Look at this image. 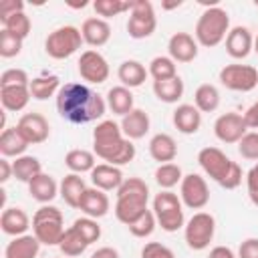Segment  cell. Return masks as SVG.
I'll use <instances>...</instances> for the list:
<instances>
[{
	"label": "cell",
	"mask_w": 258,
	"mask_h": 258,
	"mask_svg": "<svg viewBox=\"0 0 258 258\" xmlns=\"http://www.w3.org/2000/svg\"><path fill=\"white\" fill-rule=\"evenodd\" d=\"M248 198H250V202L258 208V191H256V194H248Z\"/></svg>",
	"instance_id": "680465c9"
},
{
	"label": "cell",
	"mask_w": 258,
	"mask_h": 258,
	"mask_svg": "<svg viewBox=\"0 0 258 258\" xmlns=\"http://www.w3.org/2000/svg\"><path fill=\"white\" fill-rule=\"evenodd\" d=\"M40 252V242L34 234H22L12 238L4 248V258H36Z\"/></svg>",
	"instance_id": "d4e9b609"
},
{
	"label": "cell",
	"mask_w": 258,
	"mask_h": 258,
	"mask_svg": "<svg viewBox=\"0 0 258 258\" xmlns=\"http://www.w3.org/2000/svg\"><path fill=\"white\" fill-rule=\"evenodd\" d=\"M83 34L81 28L73 26V24H64L54 28L52 32H48L46 40H44V52L54 58V60H64L69 56H73L81 44H83Z\"/></svg>",
	"instance_id": "52a82bcc"
},
{
	"label": "cell",
	"mask_w": 258,
	"mask_h": 258,
	"mask_svg": "<svg viewBox=\"0 0 258 258\" xmlns=\"http://www.w3.org/2000/svg\"><path fill=\"white\" fill-rule=\"evenodd\" d=\"M107 107L115 113L125 117L127 113H131L135 109V101H133V93L131 89L119 85V87H111L107 91Z\"/></svg>",
	"instance_id": "4dcf8cb0"
},
{
	"label": "cell",
	"mask_w": 258,
	"mask_h": 258,
	"mask_svg": "<svg viewBox=\"0 0 258 258\" xmlns=\"http://www.w3.org/2000/svg\"><path fill=\"white\" fill-rule=\"evenodd\" d=\"M155 226H157L155 214H153V210H147V212H145V214H141L133 224H129V226H127V230H129L135 238H149V236L153 234Z\"/></svg>",
	"instance_id": "b9f144b4"
},
{
	"label": "cell",
	"mask_w": 258,
	"mask_h": 258,
	"mask_svg": "<svg viewBox=\"0 0 258 258\" xmlns=\"http://www.w3.org/2000/svg\"><path fill=\"white\" fill-rule=\"evenodd\" d=\"M183 179V173H181V167L177 163H161L157 165L155 169V181L161 189H173L175 185H179Z\"/></svg>",
	"instance_id": "74e56055"
},
{
	"label": "cell",
	"mask_w": 258,
	"mask_h": 258,
	"mask_svg": "<svg viewBox=\"0 0 258 258\" xmlns=\"http://www.w3.org/2000/svg\"><path fill=\"white\" fill-rule=\"evenodd\" d=\"M141 258H175V254L161 242H147L141 248Z\"/></svg>",
	"instance_id": "c3c4849f"
},
{
	"label": "cell",
	"mask_w": 258,
	"mask_h": 258,
	"mask_svg": "<svg viewBox=\"0 0 258 258\" xmlns=\"http://www.w3.org/2000/svg\"><path fill=\"white\" fill-rule=\"evenodd\" d=\"M89 248V244L83 240V236L71 226L64 230L60 242H58V250L67 256V258H75V256H81L85 250Z\"/></svg>",
	"instance_id": "8d00e7d4"
},
{
	"label": "cell",
	"mask_w": 258,
	"mask_h": 258,
	"mask_svg": "<svg viewBox=\"0 0 258 258\" xmlns=\"http://www.w3.org/2000/svg\"><path fill=\"white\" fill-rule=\"evenodd\" d=\"M248 125L244 121V115L236 113V111H228L222 113L216 121H214V135L218 137V141L226 143V145H238V141L248 133Z\"/></svg>",
	"instance_id": "4fadbf2b"
},
{
	"label": "cell",
	"mask_w": 258,
	"mask_h": 258,
	"mask_svg": "<svg viewBox=\"0 0 258 258\" xmlns=\"http://www.w3.org/2000/svg\"><path fill=\"white\" fill-rule=\"evenodd\" d=\"M147 71H149V75H151L153 81H165V79L177 77L175 60L169 58V56H153Z\"/></svg>",
	"instance_id": "ab89813d"
},
{
	"label": "cell",
	"mask_w": 258,
	"mask_h": 258,
	"mask_svg": "<svg viewBox=\"0 0 258 258\" xmlns=\"http://www.w3.org/2000/svg\"><path fill=\"white\" fill-rule=\"evenodd\" d=\"M171 121H173V127L183 133V135H194L200 131L202 127V113L198 111L196 105H189V103H181L173 109V115H171Z\"/></svg>",
	"instance_id": "ffe728a7"
},
{
	"label": "cell",
	"mask_w": 258,
	"mask_h": 258,
	"mask_svg": "<svg viewBox=\"0 0 258 258\" xmlns=\"http://www.w3.org/2000/svg\"><path fill=\"white\" fill-rule=\"evenodd\" d=\"M238 153L248 161H258V131H248L238 141Z\"/></svg>",
	"instance_id": "f6af8a7d"
},
{
	"label": "cell",
	"mask_w": 258,
	"mask_h": 258,
	"mask_svg": "<svg viewBox=\"0 0 258 258\" xmlns=\"http://www.w3.org/2000/svg\"><path fill=\"white\" fill-rule=\"evenodd\" d=\"M10 177H14L12 163L8 161V157H2V159H0V183H6Z\"/></svg>",
	"instance_id": "11a10c76"
},
{
	"label": "cell",
	"mask_w": 258,
	"mask_h": 258,
	"mask_svg": "<svg viewBox=\"0 0 258 258\" xmlns=\"http://www.w3.org/2000/svg\"><path fill=\"white\" fill-rule=\"evenodd\" d=\"M56 111L64 121L85 125L105 115L107 101L83 83H64L56 93Z\"/></svg>",
	"instance_id": "6da1fadb"
},
{
	"label": "cell",
	"mask_w": 258,
	"mask_h": 258,
	"mask_svg": "<svg viewBox=\"0 0 258 258\" xmlns=\"http://www.w3.org/2000/svg\"><path fill=\"white\" fill-rule=\"evenodd\" d=\"M28 87L30 85V77L24 69H6L0 75V87Z\"/></svg>",
	"instance_id": "bcb514c9"
},
{
	"label": "cell",
	"mask_w": 258,
	"mask_h": 258,
	"mask_svg": "<svg viewBox=\"0 0 258 258\" xmlns=\"http://www.w3.org/2000/svg\"><path fill=\"white\" fill-rule=\"evenodd\" d=\"M208 258H238V254L228 246H214L210 250Z\"/></svg>",
	"instance_id": "db71d44e"
},
{
	"label": "cell",
	"mask_w": 258,
	"mask_h": 258,
	"mask_svg": "<svg viewBox=\"0 0 258 258\" xmlns=\"http://www.w3.org/2000/svg\"><path fill=\"white\" fill-rule=\"evenodd\" d=\"M147 202H149V196H119L115 202V218L121 224L129 226L149 210Z\"/></svg>",
	"instance_id": "2e32d148"
},
{
	"label": "cell",
	"mask_w": 258,
	"mask_h": 258,
	"mask_svg": "<svg viewBox=\"0 0 258 258\" xmlns=\"http://www.w3.org/2000/svg\"><path fill=\"white\" fill-rule=\"evenodd\" d=\"M151 210L155 214L157 226H161V230H165V232H177L179 228L185 226L183 204H181L179 196L173 194L171 189H161L159 194H155Z\"/></svg>",
	"instance_id": "8992f818"
},
{
	"label": "cell",
	"mask_w": 258,
	"mask_h": 258,
	"mask_svg": "<svg viewBox=\"0 0 258 258\" xmlns=\"http://www.w3.org/2000/svg\"><path fill=\"white\" fill-rule=\"evenodd\" d=\"M28 194H30L32 200H36L44 206V204H50L58 196V183L54 181L52 175L42 171L28 183Z\"/></svg>",
	"instance_id": "4316f807"
},
{
	"label": "cell",
	"mask_w": 258,
	"mask_h": 258,
	"mask_svg": "<svg viewBox=\"0 0 258 258\" xmlns=\"http://www.w3.org/2000/svg\"><path fill=\"white\" fill-rule=\"evenodd\" d=\"M28 147V141L22 137V133L18 131V127H6L0 133V153L2 157H20L24 155Z\"/></svg>",
	"instance_id": "f546056e"
},
{
	"label": "cell",
	"mask_w": 258,
	"mask_h": 258,
	"mask_svg": "<svg viewBox=\"0 0 258 258\" xmlns=\"http://www.w3.org/2000/svg\"><path fill=\"white\" fill-rule=\"evenodd\" d=\"M254 6H256V8H258V0H254Z\"/></svg>",
	"instance_id": "94428289"
},
{
	"label": "cell",
	"mask_w": 258,
	"mask_h": 258,
	"mask_svg": "<svg viewBox=\"0 0 258 258\" xmlns=\"http://www.w3.org/2000/svg\"><path fill=\"white\" fill-rule=\"evenodd\" d=\"M32 234L44 246H58L64 234V216L54 206H40L32 216Z\"/></svg>",
	"instance_id": "5b68a950"
},
{
	"label": "cell",
	"mask_w": 258,
	"mask_h": 258,
	"mask_svg": "<svg viewBox=\"0 0 258 258\" xmlns=\"http://www.w3.org/2000/svg\"><path fill=\"white\" fill-rule=\"evenodd\" d=\"M244 121H246L248 129L258 131V101L252 103V105L246 109V113H244Z\"/></svg>",
	"instance_id": "816d5d0a"
},
{
	"label": "cell",
	"mask_w": 258,
	"mask_h": 258,
	"mask_svg": "<svg viewBox=\"0 0 258 258\" xmlns=\"http://www.w3.org/2000/svg\"><path fill=\"white\" fill-rule=\"evenodd\" d=\"M77 64H79L77 69H79L81 79L87 81V83H91V85H103V83L109 79V73H111L109 62H107V58H105L99 50H95V48H89V50L81 52Z\"/></svg>",
	"instance_id": "7c38bea8"
},
{
	"label": "cell",
	"mask_w": 258,
	"mask_h": 258,
	"mask_svg": "<svg viewBox=\"0 0 258 258\" xmlns=\"http://www.w3.org/2000/svg\"><path fill=\"white\" fill-rule=\"evenodd\" d=\"M177 6H181V0L171 2V4H163V8H165V10H171V8H177Z\"/></svg>",
	"instance_id": "6f0895ef"
},
{
	"label": "cell",
	"mask_w": 258,
	"mask_h": 258,
	"mask_svg": "<svg viewBox=\"0 0 258 258\" xmlns=\"http://www.w3.org/2000/svg\"><path fill=\"white\" fill-rule=\"evenodd\" d=\"M30 99H32V95H30L28 87H20V85H16V87H0V101H2L4 111L18 113V111L26 109Z\"/></svg>",
	"instance_id": "f1b7e54d"
},
{
	"label": "cell",
	"mask_w": 258,
	"mask_h": 258,
	"mask_svg": "<svg viewBox=\"0 0 258 258\" xmlns=\"http://www.w3.org/2000/svg\"><path fill=\"white\" fill-rule=\"evenodd\" d=\"M85 189H87V183L79 173H69L58 183V196L64 200L67 206L77 208V210H79V204H81V198H83Z\"/></svg>",
	"instance_id": "83f0119b"
},
{
	"label": "cell",
	"mask_w": 258,
	"mask_h": 258,
	"mask_svg": "<svg viewBox=\"0 0 258 258\" xmlns=\"http://www.w3.org/2000/svg\"><path fill=\"white\" fill-rule=\"evenodd\" d=\"M218 77L228 91L250 93L258 87V69H254L252 64H240V62L226 64L222 67Z\"/></svg>",
	"instance_id": "30bf717a"
},
{
	"label": "cell",
	"mask_w": 258,
	"mask_h": 258,
	"mask_svg": "<svg viewBox=\"0 0 258 258\" xmlns=\"http://www.w3.org/2000/svg\"><path fill=\"white\" fill-rule=\"evenodd\" d=\"M0 228L4 234L16 238L26 234V230L30 228V218L22 208H4L2 216H0Z\"/></svg>",
	"instance_id": "cb8c5ba5"
},
{
	"label": "cell",
	"mask_w": 258,
	"mask_h": 258,
	"mask_svg": "<svg viewBox=\"0 0 258 258\" xmlns=\"http://www.w3.org/2000/svg\"><path fill=\"white\" fill-rule=\"evenodd\" d=\"M254 52H256V54H258V34H256V36H254Z\"/></svg>",
	"instance_id": "91938a15"
},
{
	"label": "cell",
	"mask_w": 258,
	"mask_h": 258,
	"mask_svg": "<svg viewBox=\"0 0 258 258\" xmlns=\"http://www.w3.org/2000/svg\"><path fill=\"white\" fill-rule=\"evenodd\" d=\"M224 42H226V52L232 58H236V60L246 58L254 50V36H252L248 26H234V28H230V32H228Z\"/></svg>",
	"instance_id": "e0dca14e"
},
{
	"label": "cell",
	"mask_w": 258,
	"mask_h": 258,
	"mask_svg": "<svg viewBox=\"0 0 258 258\" xmlns=\"http://www.w3.org/2000/svg\"><path fill=\"white\" fill-rule=\"evenodd\" d=\"M125 181L121 167L109 165V163H97L91 171V183L93 187H99L103 191H117L121 183Z\"/></svg>",
	"instance_id": "ac0fdd59"
},
{
	"label": "cell",
	"mask_w": 258,
	"mask_h": 258,
	"mask_svg": "<svg viewBox=\"0 0 258 258\" xmlns=\"http://www.w3.org/2000/svg\"><path fill=\"white\" fill-rule=\"evenodd\" d=\"M153 95L161 103L173 105L183 97V81L179 79V75L165 81H153Z\"/></svg>",
	"instance_id": "d6a6232c"
},
{
	"label": "cell",
	"mask_w": 258,
	"mask_h": 258,
	"mask_svg": "<svg viewBox=\"0 0 258 258\" xmlns=\"http://www.w3.org/2000/svg\"><path fill=\"white\" fill-rule=\"evenodd\" d=\"M194 105L200 113H214L220 107V91L212 83H204L194 93Z\"/></svg>",
	"instance_id": "e575fe53"
},
{
	"label": "cell",
	"mask_w": 258,
	"mask_h": 258,
	"mask_svg": "<svg viewBox=\"0 0 258 258\" xmlns=\"http://www.w3.org/2000/svg\"><path fill=\"white\" fill-rule=\"evenodd\" d=\"M119 196H149V187L141 177H127L117 189V198Z\"/></svg>",
	"instance_id": "7dc6e473"
},
{
	"label": "cell",
	"mask_w": 258,
	"mask_h": 258,
	"mask_svg": "<svg viewBox=\"0 0 258 258\" xmlns=\"http://www.w3.org/2000/svg\"><path fill=\"white\" fill-rule=\"evenodd\" d=\"M179 200L189 210H204L210 202V187L206 177H202L200 173L183 175L179 183Z\"/></svg>",
	"instance_id": "8fae6325"
},
{
	"label": "cell",
	"mask_w": 258,
	"mask_h": 258,
	"mask_svg": "<svg viewBox=\"0 0 258 258\" xmlns=\"http://www.w3.org/2000/svg\"><path fill=\"white\" fill-rule=\"evenodd\" d=\"M18 131L22 133V137L28 141V145H38L44 143L50 135V125L46 121V117L42 113H24L18 123H16Z\"/></svg>",
	"instance_id": "5bb4252c"
},
{
	"label": "cell",
	"mask_w": 258,
	"mask_h": 258,
	"mask_svg": "<svg viewBox=\"0 0 258 258\" xmlns=\"http://www.w3.org/2000/svg\"><path fill=\"white\" fill-rule=\"evenodd\" d=\"M131 8H133V0H95L93 2V10L103 20L119 16L123 12H131Z\"/></svg>",
	"instance_id": "f35d334b"
},
{
	"label": "cell",
	"mask_w": 258,
	"mask_h": 258,
	"mask_svg": "<svg viewBox=\"0 0 258 258\" xmlns=\"http://www.w3.org/2000/svg\"><path fill=\"white\" fill-rule=\"evenodd\" d=\"M22 38L14 36L12 32L8 30H0V56L2 58H12V56H18L20 50H22Z\"/></svg>",
	"instance_id": "ee69618b"
},
{
	"label": "cell",
	"mask_w": 258,
	"mask_h": 258,
	"mask_svg": "<svg viewBox=\"0 0 258 258\" xmlns=\"http://www.w3.org/2000/svg\"><path fill=\"white\" fill-rule=\"evenodd\" d=\"M60 87L62 85H60V79L56 75H40V77H34V79H30V85H28L30 95L36 101H46V99L54 97L60 91Z\"/></svg>",
	"instance_id": "1f68e13d"
},
{
	"label": "cell",
	"mask_w": 258,
	"mask_h": 258,
	"mask_svg": "<svg viewBox=\"0 0 258 258\" xmlns=\"http://www.w3.org/2000/svg\"><path fill=\"white\" fill-rule=\"evenodd\" d=\"M12 169H14V177L22 183H30L38 173H42V163L38 157L34 155H20L12 161Z\"/></svg>",
	"instance_id": "836d02e7"
},
{
	"label": "cell",
	"mask_w": 258,
	"mask_h": 258,
	"mask_svg": "<svg viewBox=\"0 0 258 258\" xmlns=\"http://www.w3.org/2000/svg\"><path fill=\"white\" fill-rule=\"evenodd\" d=\"M73 228L83 236V240H85L89 246L95 244V242L101 238V226L97 224L95 218H89V216H85V218H77V220L73 222Z\"/></svg>",
	"instance_id": "7bdbcfd3"
},
{
	"label": "cell",
	"mask_w": 258,
	"mask_h": 258,
	"mask_svg": "<svg viewBox=\"0 0 258 258\" xmlns=\"http://www.w3.org/2000/svg\"><path fill=\"white\" fill-rule=\"evenodd\" d=\"M216 234V220L208 212H196L183 226V238L189 250L202 252L210 246Z\"/></svg>",
	"instance_id": "ba28073f"
},
{
	"label": "cell",
	"mask_w": 258,
	"mask_h": 258,
	"mask_svg": "<svg viewBox=\"0 0 258 258\" xmlns=\"http://www.w3.org/2000/svg\"><path fill=\"white\" fill-rule=\"evenodd\" d=\"M121 131L127 139L131 141H137V139H143L147 133H149V127H151V119L147 115V111L135 107L131 113H127L123 119H121Z\"/></svg>",
	"instance_id": "7402d4cb"
},
{
	"label": "cell",
	"mask_w": 258,
	"mask_h": 258,
	"mask_svg": "<svg viewBox=\"0 0 258 258\" xmlns=\"http://www.w3.org/2000/svg\"><path fill=\"white\" fill-rule=\"evenodd\" d=\"M117 77H119V81H121L123 87H127V89H137V87H141V85L145 83V79L149 77V71L145 69L143 62H139V60H135V58H127V60H123V62L119 64Z\"/></svg>",
	"instance_id": "484cf974"
},
{
	"label": "cell",
	"mask_w": 258,
	"mask_h": 258,
	"mask_svg": "<svg viewBox=\"0 0 258 258\" xmlns=\"http://www.w3.org/2000/svg\"><path fill=\"white\" fill-rule=\"evenodd\" d=\"M2 22V28L4 30H8V32H12L14 36H18V38H26L28 34H30V30H32V22H30V18L26 16V12L22 10V12H16V14H12V16H8V18H4V20H0Z\"/></svg>",
	"instance_id": "60d3db41"
},
{
	"label": "cell",
	"mask_w": 258,
	"mask_h": 258,
	"mask_svg": "<svg viewBox=\"0 0 258 258\" xmlns=\"http://www.w3.org/2000/svg\"><path fill=\"white\" fill-rule=\"evenodd\" d=\"M93 153L109 165H127L135 159V145L121 131V125L113 119H103L93 129Z\"/></svg>",
	"instance_id": "7a4b0ae2"
},
{
	"label": "cell",
	"mask_w": 258,
	"mask_h": 258,
	"mask_svg": "<svg viewBox=\"0 0 258 258\" xmlns=\"http://www.w3.org/2000/svg\"><path fill=\"white\" fill-rule=\"evenodd\" d=\"M198 163L204 173L224 189H236L242 183V167L218 147H202L198 153Z\"/></svg>",
	"instance_id": "3957f363"
},
{
	"label": "cell",
	"mask_w": 258,
	"mask_h": 258,
	"mask_svg": "<svg viewBox=\"0 0 258 258\" xmlns=\"http://www.w3.org/2000/svg\"><path fill=\"white\" fill-rule=\"evenodd\" d=\"M198 40L189 32H173L167 40V52L169 58L175 62H191L198 58Z\"/></svg>",
	"instance_id": "9a60e30c"
},
{
	"label": "cell",
	"mask_w": 258,
	"mask_h": 258,
	"mask_svg": "<svg viewBox=\"0 0 258 258\" xmlns=\"http://www.w3.org/2000/svg\"><path fill=\"white\" fill-rule=\"evenodd\" d=\"M149 155L153 161L161 163H171L177 157V143L169 133H155L149 139Z\"/></svg>",
	"instance_id": "603a6c76"
},
{
	"label": "cell",
	"mask_w": 258,
	"mask_h": 258,
	"mask_svg": "<svg viewBox=\"0 0 258 258\" xmlns=\"http://www.w3.org/2000/svg\"><path fill=\"white\" fill-rule=\"evenodd\" d=\"M22 10H24V2H20V0H4L0 4V20H4L8 16L16 14V12H22Z\"/></svg>",
	"instance_id": "f907efd6"
},
{
	"label": "cell",
	"mask_w": 258,
	"mask_h": 258,
	"mask_svg": "<svg viewBox=\"0 0 258 258\" xmlns=\"http://www.w3.org/2000/svg\"><path fill=\"white\" fill-rule=\"evenodd\" d=\"M246 187H248V194H256L258 191V161L246 173Z\"/></svg>",
	"instance_id": "f5cc1de1"
},
{
	"label": "cell",
	"mask_w": 258,
	"mask_h": 258,
	"mask_svg": "<svg viewBox=\"0 0 258 258\" xmlns=\"http://www.w3.org/2000/svg\"><path fill=\"white\" fill-rule=\"evenodd\" d=\"M238 258H258V238H246L238 246Z\"/></svg>",
	"instance_id": "681fc988"
},
{
	"label": "cell",
	"mask_w": 258,
	"mask_h": 258,
	"mask_svg": "<svg viewBox=\"0 0 258 258\" xmlns=\"http://www.w3.org/2000/svg\"><path fill=\"white\" fill-rule=\"evenodd\" d=\"M230 32V14L228 10H224L222 6H208L198 22H196V30H194V38L198 40L200 46L206 48H214L218 44H222L226 40Z\"/></svg>",
	"instance_id": "277c9868"
},
{
	"label": "cell",
	"mask_w": 258,
	"mask_h": 258,
	"mask_svg": "<svg viewBox=\"0 0 258 258\" xmlns=\"http://www.w3.org/2000/svg\"><path fill=\"white\" fill-rule=\"evenodd\" d=\"M109 208H111V202H109V196L107 191L99 189V187H87L83 198H81V204H79V210L89 216V218H103L109 214Z\"/></svg>",
	"instance_id": "d6986e66"
},
{
	"label": "cell",
	"mask_w": 258,
	"mask_h": 258,
	"mask_svg": "<svg viewBox=\"0 0 258 258\" xmlns=\"http://www.w3.org/2000/svg\"><path fill=\"white\" fill-rule=\"evenodd\" d=\"M157 28L155 8L149 0H133V8L127 18V34L135 40L149 38Z\"/></svg>",
	"instance_id": "9c48e42d"
},
{
	"label": "cell",
	"mask_w": 258,
	"mask_h": 258,
	"mask_svg": "<svg viewBox=\"0 0 258 258\" xmlns=\"http://www.w3.org/2000/svg\"><path fill=\"white\" fill-rule=\"evenodd\" d=\"M81 34L89 46L99 48L111 40V24L99 16H91L81 24Z\"/></svg>",
	"instance_id": "44dd1931"
},
{
	"label": "cell",
	"mask_w": 258,
	"mask_h": 258,
	"mask_svg": "<svg viewBox=\"0 0 258 258\" xmlns=\"http://www.w3.org/2000/svg\"><path fill=\"white\" fill-rule=\"evenodd\" d=\"M64 165L71 169V173H91L93 167L97 165L95 161V153L89 149H71L64 155Z\"/></svg>",
	"instance_id": "d590c367"
},
{
	"label": "cell",
	"mask_w": 258,
	"mask_h": 258,
	"mask_svg": "<svg viewBox=\"0 0 258 258\" xmlns=\"http://www.w3.org/2000/svg\"><path fill=\"white\" fill-rule=\"evenodd\" d=\"M91 258H119V252L111 246H103V248H97L91 254Z\"/></svg>",
	"instance_id": "9f6ffc18"
}]
</instances>
